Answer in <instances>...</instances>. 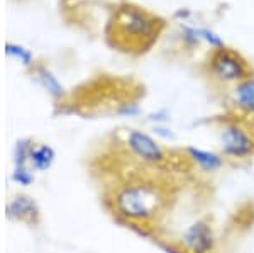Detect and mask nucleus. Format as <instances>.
Wrapping results in <instances>:
<instances>
[{"label":"nucleus","mask_w":254,"mask_h":253,"mask_svg":"<svg viewBox=\"0 0 254 253\" xmlns=\"http://www.w3.org/2000/svg\"><path fill=\"white\" fill-rule=\"evenodd\" d=\"M126 148L134 157V160L144 163V165H163L168 158L163 146L154 140L151 134L139 129H129L126 136Z\"/></svg>","instance_id":"nucleus-4"},{"label":"nucleus","mask_w":254,"mask_h":253,"mask_svg":"<svg viewBox=\"0 0 254 253\" xmlns=\"http://www.w3.org/2000/svg\"><path fill=\"white\" fill-rule=\"evenodd\" d=\"M105 204L117 221L137 228L146 226L161 213L165 194L154 182L129 180L110 187L105 192Z\"/></svg>","instance_id":"nucleus-1"},{"label":"nucleus","mask_w":254,"mask_h":253,"mask_svg":"<svg viewBox=\"0 0 254 253\" xmlns=\"http://www.w3.org/2000/svg\"><path fill=\"white\" fill-rule=\"evenodd\" d=\"M163 250L166 253H188L182 245H178V247L176 245H163Z\"/></svg>","instance_id":"nucleus-16"},{"label":"nucleus","mask_w":254,"mask_h":253,"mask_svg":"<svg viewBox=\"0 0 254 253\" xmlns=\"http://www.w3.org/2000/svg\"><path fill=\"white\" fill-rule=\"evenodd\" d=\"M56 160V153L46 143L32 141L31 153H29V167L36 172H46Z\"/></svg>","instance_id":"nucleus-9"},{"label":"nucleus","mask_w":254,"mask_h":253,"mask_svg":"<svg viewBox=\"0 0 254 253\" xmlns=\"http://www.w3.org/2000/svg\"><path fill=\"white\" fill-rule=\"evenodd\" d=\"M39 79H41V84H43V87L46 88V90L51 93L53 97H61V95H63V87H61V84L49 72L43 70V72L39 73Z\"/></svg>","instance_id":"nucleus-11"},{"label":"nucleus","mask_w":254,"mask_h":253,"mask_svg":"<svg viewBox=\"0 0 254 253\" xmlns=\"http://www.w3.org/2000/svg\"><path fill=\"white\" fill-rule=\"evenodd\" d=\"M5 53L10 56H14V58L20 60L24 65H29L31 60H32L31 51L26 50V48H22V46H19V44H12V43L5 44Z\"/></svg>","instance_id":"nucleus-13"},{"label":"nucleus","mask_w":254,"mask_h":253,"mask_svg":"<svg viewBox=\"0 0 254 253\" xmlns=\"http://www.w3.org/2000/svg\"><path fill=\"white\" fill-rule=\"evenodd\" d=\"M185 152L188 155V160L193 162L200 170H203V172L214 173L217 170L222 169V165H224V158L214 152L200 150V148H195V146H188Z\"/></svg>","instance_id":"nucleus-8"},{"label":"nucleus","mask_w":254,"mask_h":253,"mask_svg":"<svg viewBox=\"0 0 254 253\" xmlns=\"http://www.w3.org/2000/svg\"><path fill=\"white\" fill-rule=\"evenodd\" d=\"M154 133H156V136H161L163 140H166V141L175 140V134L171 133L168 128H163V126H156V128H154Z\"/></svg>","instance_id":"nucleus-15"},{"label":"nucleus","mask_w":254,"mask_h":253,"mask_svg":"<svg viewBox=\"0 0 254 253\" xmlns=\"http://www.w3.org/2000/svg\"><path fill=\"white\" fill-rule=\"evenodd\" d=\"M5 214L10 221L22 223L27 226L41 224V209L38 202L27 194L15 192L9 197L5 204Z\"/></svg>","instance_id":"nucleus-7"},{"label":"nucleus","mask_w":254,"mask_h":253,"mask_svg":"<svg viewBox=\"0 0 254 253\" xmlns=\"http://www.w3.org/2000/svg\"><path fill=\"white\" fill-rule=\"evenodd\" d=\"M236 99L241 107L254 112V79H248L236 87Z\"/></svg>","instance_id":"nucleus-10"},{"label":"nucleus","mask_w":254,"mask_h":253,"mask_svg":"<svg viewBox=\"0 0 254 253\" xmlns=\"http://www.w3.org/2000/svg\"><path fill=\"white\" fill-rule=\"evenodd\" d=\"M191 32V34L195 36V39H205L207 43H210L212 46H215V48H224V41L219 38V36L215 34V32H212V31H208V29H188Z\"/></svg>","instance_id":"nucleus-14"},{"label":"nucleus","mask_w":254,"mask_h":253,"mask_svg":"<svg viewBox=\"0 0 254 253\" xmlns=\"http://www.w3.org/2000/svg\"><path fill=\"white\" fill-rule=\"evenodd\" d=\"M220 146L225 157L244 160L254 153V138L243 126L227 124L220 131Z\"/></svg>","instance_id":"nucleus-5"},{"label":"nucleus","mask_w":254,"mask_h":253,"mask_svg":"<svg viewBox=\"0 0 254 253\" xmlns=\"http://www.w3.org/2000/svg\"><path fill=\"white\" fill-rule=\"evenodd\" d=\"M116 24L126 38H130L137 43H144V41L158 38V26H161V20L153 17L139 7L126 5L119 9Z\"/></svg>","instance_id":"nucleus-2"},{"label":"nucleus","mask_w":254,"mask_h":253,"mask_svg":"<svg viewBox=\"0 0 254 253\" xmlns=\"http://www.w3.org/2000/svg\"><path fill=\"white\" fill-rule=\"evenodd\" d=\"M168 117H170V114L166 111H161L158 114H153V116H151V121H168Z\"/></svg>","instance_id":"nucleus-17"},{"label":"nucleus","mask_w":254,"mask_h":253,"mask_svg":"<svg viewBox=\"0 0 254 253\" xmlns=\"http://www.w3.org/2000/svg\"><path fill=\"white\" fill-rule=\"evenodd\" d=\"M210 72L217 80L224 84H241V82L253 79L251 68L239 53L217 48L210 56Z\"/></svg>","instance_id":"nucleus-3"},{"label":"nucleus","mask_w":254,"mask_h":253,"mask_svg":"<svg viewBox=\"0 0 254 253\" xmlns=\"http://www.w3.org/2000/svg\"><path fill=\"white\" fill-rule=\"evenodd\" d=\"M12 180L20 183V185H31L34 182V173L31 167H14L12 172Z\"/></svg>","instance_id":"nucleus-12"},{"label":"nucleus","mask_w":254,"mask_h":253,"mask_svg":"<svg viewBox=\"0 0 254 253\" xmlns=\"http://www.w3.org/2000/svg\"><path fill=\"white\" fill-rule=\"evenodd\" d=\"M180 245L188 253H215L217 238L210 224L202 219L183 231Z\"/></svg>","instance_id":"nucleus-6"}]
</instances>
